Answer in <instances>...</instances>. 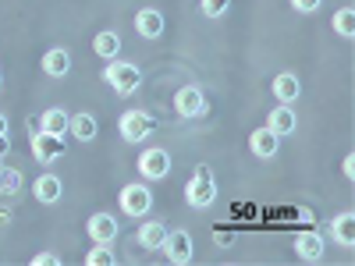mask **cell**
<instances>
[{
    "instance_id": "1",
    "label": "cell",
    "mask_w": 355,
    "mask_h": 266,
    "mask_svg": "<svg viewBox=\"0 0 355 266\" xmlns=\"http://www.w3.org/2000/svg\"><path fill=\"white\" fill-rule=\"evenodd\" d=\"M103 78H107V85L114 89V93H121V96H132L142 85V71L135 64H128V61H117V57H110V64L103 68Z\"/></svg>"
},
{
    "instance_id": "2",
    "label": "cell",
    "mask_w": 355,
    "mask_h": 266,
    "mask_svg": "<svg viewBox=\"0 0 355 266\" xmlns=\"http://www.w3.org/2000/svg\"><path fill=\"white\" fill-rule=\"evenodd\" d=\"M117 128H121L125 142H142V139H150V132H153V117L146 110H125L121 117H117Z\"/></svg>"
},
{
    "instance_id": "3",
    "label": "cell",
    "mask_w": 355,
    "mask_h": 266,
    "mask_svg": "<svg viewBox=\"0 0 355 266\" xmlns=\"http://www.w3.org/2000/svg\"><path fill=\"white\" fill-rule=\"evenodd\" d=\"M139 174L146 177V181H160V177H167L171 174V153L160 150V145L142 150L139 153Z\"/></svg>"
},
{
    "instance_id": "4",
    "label": "cell",
    "mask_w": 355,
    "mask_h": 266,
    "mask_svg": "<svg viewBox=\"0 0 355 266\" xmlns=\"http://www.w3.org/2000/svg\"><path fill=\"white\" fill-rule=\"evenodd\" d=\"M185 199H189L192 210H206V206H214V199H217L214 174H192V181L185 185Z\"/></svg>"
},
{
    "instance_id": "5",
    "label": "cell",
    "mask_w": 355,
    "mask_h": 266,
    "mask_svg": "<svg viewBox=\"0 0 355 266\" xmlns=\"http://www.w3.org/2000/svg\"><path fill=\"white\" fill-rule=\"evenodd\" d=\"M117 202H121V210L128 217H146L150 213V206H153V195L146 185H125L121 195H117Z\"/></svg>"
},
{
    "instance_id": "6",
    "label": "cell",
    "mask_w": 355,
    "mask_h": 266,
    "mask_svg": "<svg viewBox=\"0 0 355 266\" xmlns=\"http://www.w3.org/2000/svg\"><path fill=\"white\" fill-rule=\"evenodd\" d=\"M174 110L182 114V117H202V114H206L202 89H199V85H182V89L174 93Z\"/></svg>"
},
{
    "instance_id": "7",
    "label": "cell",
    "mask_w": 355,
    "mask_h": 266,
    "mask_svg": "<svg viewBox=\"0 0 355 266\" xmlns=\"http://www.w3.org/2000/svg\"><path fill=\"white\" fill-rule=\"evenodd\" d=\"M61 153H64V135H50V132H36L33 135V157L40 163L61 160Z\"/></svg>"
},
{
    "instance_id": "8",
    "label": "cell",
    "mask_w": 355,
    "mask_h": 266,
    "mask_svg": "<svg viewBox=\"0 0 355 266\" xmlns=\"http://www.w3.org/2000/svg\"><path fill=\"white\" fill-rule=\"evenodd\" d=\"M164 252H167V259L171 263H189L192 259V234L189 231H167V238H164V245H160Z\"/></svg>"
},
{
    "instance_id": "9",
    "label": "cell",
    "mask_w": 355,
    "mask_h": 266,
    "mask_svg": "<svg viewBox=\"0 0 355 266\" xmlns=\"http://www.w3.org/2000/svg\"><path fill=\"white\" fill-rule=\"evenodd\" d=\"M295 125H299V117H295L291 103H281V107H274L270 114H266V128H270L277 139L291 135V132H295Z\"/></svg>"
},
{
    "instance_id": "10",
    "label": "cell",
    "mask_w": 355,
    "mask_h": 266,
    "mask_svg": "<svg viewBox=\"0 0 355 266\" xmlns=\"http://www.w3.org/2000/svg\"><path fill=\"white\" fill-rule=\"evenodd\" d=\"M85 231H89V238H93V242L110 245V242L117 238V220H114L110 213H93V217L85 220Z\"/></svg>"
},
{
    "instance_id": "11",
    "label": "cell",
    "mask_w": 355,
    "mask_h": 266,
    "mask_svg": "<svg viewBox=\"0 0 355 266\" xmlns=\"http://www.w3.org/2000/svg\"><path fill=\"white\" fill-rule=\"evenodd\" d=\"M135 33H139L142 39H160V33H164V15H160L157 8H142V11L135 15Z\"/></svg>"
},
{
    "instance_id": "12",
    "label": "cell",
    "mask_w": 355,
    "mask_h": 266,
    "mask_svg": "<svg viewBox=\"0 0 355 266\" xmlns=\"http://www.w3.org/2000/svg\"><path fill=\"white\" fill-rule=\"evenodd\" d=\"M277 145H281V139L270 132V128H256L252 135H249V150L259 157V160H270V157H277Z\"/></svg>"
},
{
    "instance_id": "13",
    "label": "cell",
    "mask_w": 355,
    "mask_h": 266,
    "mask_svg": "<svg viewBox=\"0 0 355 266\" xmlns=\"http://www.w3.org/2000/svg\"><path fill=\"white\" fill-rule=\"evenodd\" d=\"M43 71H46L50 78H64V75L71 71V53L61 50V46L46 50V53H43Z\"/></svg>"
},
{
    "instance_id": "14",
    "label": "cell",
    "mask_w": 355,
    "mask_h": 266,
    "mask_svg": "<svg viewBox=\"0 0 355 266\" xmlns=\"http://www.w3.org/2000/svg\"><path fill=\"white\" fill-rule=\"evenodd\" d=\"M295 252H299V259H306V263H320L323 259V238L316 231H306V234L295 238Z\"/></svg>"
},
{
    "instance_id": "15",
    "label": "cell",
    "mask_w": 355,
    "mask_h": 266,
    "mask_svg": "<svg viewBox=\"0 0 355 266\" xmlns=\"http://www.w3.org/2000/svg\"><path fill=\"white\" fill-rule=\"evenodd\" d=\"M68 132H71L78 142H93V139L100 135V125H96V117H93V114H85V110H82V114H75L71 121H68Z\"/></svg>"
},
{
    "instance_id": "16",
    "label": "cell",
    "mask_w": 355,
    "mask_h": 266,
    "mask_svg": "<svg viewBox=\"0 0 355 266\" xmlns=\"http://www.w3.org/2000/svg\"><path fill=\"white\" fill-rule=\"evenodd\" d=\"M61 177H57V174H40L36 177V181H33V195L40 199V202H57V199H61Z\"/></svg>"
},
{
    "instance_id": "17",
    "label": "cell",
    "mask_w": 355,
    "mask_h": 266,
    "mask_svg": "<svg viewBox=\"0 0 355 266\" xmlns=\"http://www.w3.org/2000/svg\"><path fill=\"white\" fill-rule=\"evenodd\" d=\"M299 93H302V82L299 78H295V75H277L274 78V96L281 100V103H295V100H299Z\"/></svg>"
},
{
    "instance_id": "18",
    "label": "cell",
    "mask_w": 355,
    "mask_h": 266,
    "mask_svg": "<svg viewBox=\"0 0 355 266\" xmlns=\"http://www.w3.org/2000/svg\"><path fill=\"white\" fill-rule=\"evenodd\" d=\"M164 238H167V227H164L160 220H150V224H142V227H139V245H142V249H150V252L160 249Z\"/></svg>"
},
{
    "instance_id": "19",
    "label": "cell",
    "mask_w": 355,
    "mask_h": 266,
    "mask_svg": "<svg viewBox=\"0 0 355 266\" xmlns=\"http://www.w3.org/2000/svg\"><path fill=\"white\" fill-rule=\"evenodd\" d=\"M68 121L71 117L61 110V107H53L40 117V132H50V135H68Z\"/></svg>"
},
{
    "instance_id": "20",
    "label": "cell",
    "mask_w": 355,
    "mask_h": 266,
    "mask_svg": "<svg viewBox=\"0 0 355 266\" xmlns=\"http://www.w3.org/2000/svg\"><path fill=\"white\" fill-rule=\"evenodd\" d=\"M331 231H334V238H338V245L352 249V245H355V213H341V217H334Z\"/></svg>"
},
{
    "instance_id": "21",
    "label": "cell",
    "mask_w": 355,
    "mask_h": 266,
    "mask_svg": "<svg viewBox=\"0 0 355 266\" xmlns=\"http://www.w3.org/2000/svg\"><path fill=\"white\" fill-rule=\"evenodd\" d=\"M93 50H96L100 57H107V61H110V57L121 53V36L110 33V28H103V33H96V39H93Z\"/></svg>"
},
{
    "instance_id": "22",
    "label": "cell",
    "mask_w": 355,
    "mask_h": 266,
    "mask_svg": "<svg viewBox=\"0 0 355 266\" xmlns=\"http://www.w3.org/2000/svg\"><path fill=\"white\" fill-rule=\"evenodd\" d=\"M334 33H338L341 39H352V36H355V11H352V8H341V11L334 15Z\"/></svg>"
},
{
    "instance_id": "23",
    "label": "cell",
    "mask_w": 355,
    "mask_h": 266,
    "mask_svg": "<svg viewBox=\"0 0 355 266\" xmlns=\"http://www.w3.org/2000/svg\"><path fill=\"white\" fill-rule=\"evenodd\" d=\"M0 192H4V195H18L21 192V174L18 170H0Z\"/></svg>"
},
{
    "instance_id": "24",
    "label": "cell",
    "mask_w": 355,
    "mask_h": 266,
    "mask_svg": "<svg viewBox=\"0 0 355 266\" xmlns=\"http://www.w3.org/2000/svg\"><path fill=\"white\" fill-rule=\"evenodd\" d=\"M85 263H89V266H114V252H110V245L96 242V249L85 256Z\"/></svg>"
},
{
    "instance_id": "25",
    "label": "cell",
    "mask_w": 355,
    "mask_h": 266,
    "mask_svg": "<svg viewBox=\"0 0 355 266\" xmlns=\"http://www.w3.org/2000/svg\"><path fill=\"white\" fill-rule=\"evenodd\" d=\"M227 4H231V0H199V11H202L206 18H220V15L227 11Z\"/></svg>"
},
{
    "instance_id": "26",
    "label": "cell",
    "mask_w": 355,
    "mask_h": 266,
    "mask_svg": "<svg viewBox=\"0 0 355 266\" xmlns=\"http://www.w3.org/2000/svg\"><path fill=\"white\" fill-rule=\"evenodd\" d=\"M33 266H61V256L57 252H40V256H33Z\"/></svg>"
},
{
    "instance_id": "27",
    "label": "cell",
    "mask_w": 355,
    "mask_h": 266,
    "mask_svg": "<svg viewBox=\"0 0 355 266\" xmlns=\"http://www.w3.org/2000/svg\"><path fill=\"white\" fill-rule=\"evenodd\" d=\"M291 8L299 11V15H313L320 8V0H291Z\"/></svg>"
},
{
    "instance_id": "28",
    "label": "cell",
    "mask_w": 355,
    "mask_h": 266,
    "mask_svg": "<svg viewBox=\"0 0 355 266\" xmlns=\"http://www.w3.org/2000/svg\"><path fill=\"white\" fill-rule=\"evenodd\" d=\"M8 153H11V139H8V132H4V135H0V160H4Z\"/></svg>"
},
{
    "instance_id": "29",
    "label": "cell",
    "mask_w": 355,
    "mask_h": 266,
    "mask_svg": "<svg viewBox=\"0 0 355 266\" xmlns=\"http://www.w3.org/2000/svg\"><path fill=\"white\" fill-rule=\"evenodd\" d=\"M25 125H28V135H36V132H40V114H28Z\"/></svg>"
},
{
    "instance_id": "30",
    "label": "cell",
    "mask_w": 355,
    "mask_h": 266,
    "mask_svg": "<svg viewBox=\"0 0 355 266\" xmlns=\"http://www.w3.org/2000/svg\"><path fill=\"white\" fill-rule=\"evenodd\" d=\"M345 177H355V157H345Z\"/></svg>"
},
{
    "instance_id": "31",
    "label": "cell",
    "mask_w": 355,
    "mask_h": 266,
    "mask_svg": "<svg viewBox=\"0 0 355 266\" xmlns=\"http://www.w3.org/2000/svg\"><path fill=\"white\" fill-rule=\"evenodd\" d=\"M4 132H8V117H4V114H0V135H4Z\"/></svg>"
},
{
    "instance_id": "32",
    "label": "cell",
    "mask_w": 355,
    "mask_h": 266,
    "mask_svg": "<svg viewBox=\"0 0 355 266\" xmlns=\"http://www.w3.org/2000/svg\"><path fill=\"white\" fill-rule=\"evenodd\" d=\"M0 85H4V75H0Z\"/></svg>"
},
{
    "instance_id": "33",
    "label": "cell",
    "mask_w": 355,
    "mask_h": 266,
    "mask_svg": "<svg viewBox=\"0 0 355 266\" xmlns=\"http://www.w3.org/2000/svg\"><path fill=\"white\" fill-rule=\"evenodd\" d=\"M0 170H4V163H0Z\"/></svg>"
}]
</instances>
